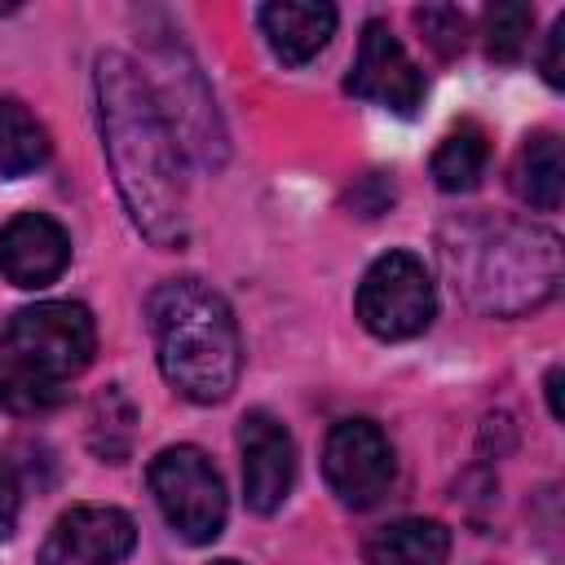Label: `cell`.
I'll return each mask as SVG.
<instances>
[{
  "mask_svg": "<svg viewBox=\"0 0 565 565\" xmlns=\"http://www.w3.org/2000/svg\"><path fill=\"white\" fill-rule=\"evenodd\" d=\"M150 494L185 543H212L225 530V486L199 446H168L146 468Z\"/></svg>",
  "mask_w": 565,
  "mask_h": 565,
  "instance_id": "6",
  "label": "cell"
},
{
  "mask_svg": "<svg viewBox=\"0 0 565 565\" xmlns=\"http://www.w3.org/2000/svg\"><path fill=\"white\" fill-rule=\"evenodd\" d=\"M66 265H71V238L53 216L22 212L0 230V274L13 287L40 291L57 282Z\"/></svg>",
  "mask_w": 565,
  "mask_h": 565,
  "instance_id": "12",
  "label": "cell"
},
{
  "mask_svg": "<svg viewBox=\"0 0 565 565\" xmlns=\"http://www.w3.org/2000/svg\"><path fill=\"white\" fill-rule=\"evenodd\" d=\"M18 508H22V486L9 459H0V539L18 530Z\"/></svg>",
  "mask_w": 565,
  "mask_h": 565,
  "instance_id": "20",
  "label": "cell"
},
{
  "mask_svg": "<svg viewBox=\"0 0 565 565\" xmlns=\"http://www.w3.org/2000/svg\"><path fill=\"white\" fill-rule=\"evenodd\" d=\"M93 93H97L102 150H106L115 190L132 225L154 247H181L185 203H181V181H177V150L146 88V71L115 49L97 53Z\"/></svg>",
  "mask_w": 565,
  "mask_h": 565,
  "instance_id": "1",
  "label": "cell"
},
{
  "mask_svg": "<svg viewBox=\"0 0 565 565\" xmlns=\"http://www.w3.org/2000/svg\"><path fill=\"white\" fill-rule=\"evenodd\" d=\"M132 547L137 525L128 512L106 503H79L53 521L35 565H119Z\"/></svg>",
  "mask_w": 565,
  "mask_h": 565,
  "instance_id": "10",
  "label": "cell"
},
{
  "mask_svg": "<svg viewBox=\"0 0 565 565\" xmlns=\"http://www.w3.org/2000/svg\"><path fill=\"white\" fill-rule=\"evenodd\" d=\"M415 22H419V31H424V40H428V49L437 57L463 53V44H468V18L455 4H424V9H415Z\"/></svg>",
  "mask_w": 565,
  "mask_h": 565,
  "instance_id": "19",
  "label": "cell"
},
{
  "mask_svg": "<svg viewBox=\"0 0 565 565\" xmlns=\"http://www.w3.org/2000/svg\"><path fill=\"white\" fill-rule=\"evenodd\" d=\"M543 79H547L552 88H561V84H565V18H556V22H552V31H547Z\"/></svg>",
  "mask_w": 565,
  "mask_h": 565,
  "instance_id": "21",
  "label": "cell"
},
{
  "mask_svg": "<svg viewBox=\"0 0 565 565\" xmlns=\"http://www.w3.org/2000/svg\"><path fill=\"white\" fill-rule=\"evenodd\" d=\"M437 313V291L419 256L388 252L371 260V269L358 282V318L380 340H411L428 331Z\"/></svg>",
  "mask_w": 565,
  "mask_h": 565,
  "instance_id": "7",
  "label": "cell"
},
{
  "mask_svg": "<svg viewBox=\"0 0 565 565\" xmlns=\"http://www.w3.org/2000/svg\"><path fill=\"white\" fill-rule=\"evenodd\" d=\"M486 31V53L490 62H521L530 49V31H534V9L521 0H499L486 9L481 18Z\"/></svg>",
  "mask_w": 565,
  "mask_h": 565,
  "instance_id": "18",
  "label": "cell"
},
{
  "mask_svg": "<svg viewBox=\"0 0 565 565\" xmlns=\"http://www.w3.org/2000/svg\"><path fill=\"white\" fill-rule=\"evenodd\" d=\"M238 455H243V499L252 512L274 516L296 481V446L291 433L269 411H247L238 419Z\"/></svg>",
  "mask_w": 565,
  "mask_h": 565,
  "instance_id": "11",
  "label": "cell"
},
{
  "mask_svg": "<svg viewBox=\"0 0 565 565\" xmlns=\"http://www.w3.org/2000/svg\"><path fill=\"white\" fill-rule=\"evenodd\" d=\"M256 18H260V31H265L274 57L287 66H305L309 57H318L340 22V13L322 0H274Z\"/></svg>",
  "mask_w": 565,
  "mask_h": 565,
  "instance_id": "13",
  "label": "cell"
},
{
  "mask_svg": "<svg viewBox=\"0 0 565 565\" xmlns=\"http://www.w3.org/2000/svg\"><path fill=\"white\" fill-rule=\"evenodd\" d=\"M146 88L154 97V110L168 128V141L177 154H185L194 168H207L216 172L230 154V141H225V128H221V115H216V102L199 75V66L190 62V53L181 44H168L159 49L154 57V79L146 75Z\"/></svg>",
  "mask_w": 565,
  "mask_h": 565,
  "instance_id": "5",
  "label": "cell"
},
{
  "mask_svg": "<svg viewBox=\"0 0 565 565\" xmlns=\"http://www.w3.org/2000/svg\"><path fill=\"white\" fill-rule=\"evenodd\" d=\"M344 88L362 102H375V106L393 110V115H415L419 102H424V75L384 22L362 26L358 57H353V71H349Z\"/></svg>",
  "mask_w": 565,
  "mask_h": 565,
  "instance_id": "9",
  "label": "cell"
},
{
  "mask_svg": "<svg viewBox=\"0 0 565 565\" xmlns=\"http://www.w3.org/2000/svg\"><path fill=\"white\" fill-rule=\"evenodd\" d=\"M322 477L344 508H375L397 477V459L380 424L340 419L322 446Z\"/></svg>",
  "mask_w": 565,
  "mask_h": 565,
  "instance_id": "8",
  "label": "cell"
},
{
  "mask_svg": "<svg viewBox=\"0 0 565 565\" xmlns=\"http://www.w3.org/2000/svg\"><path fill=\"white\" fill-rule=\"evenodd\" d=\"M543 388H547V411H552V419H561V366L547 371Z\"/></svg>",
  "mask_w": 565,
  "mask_h": 565,
  "instance_id": "22",
  "label": "cell"
},
{
  "mask_svg": "<svg viewBox=\"0 0 565 565\" xmlns=\"http://www.w3.org/2000/svg\"><path fill=\"white\" fill-rule=\"evenodd\" d=\"M44 159H49L44 124L18 97H0V177H26Z\"/></svg>",
  "mask_w": 565,
  "mask_h": 565,
  "instance_id": "17",
  "label": "cell"
},
{
  "mask_svg": "<svg viewBox=\"0 0 565 565\" xmlns=\"http://www.w3.org/2000/svg\"><path fill=\"white\" fill-rule=\"evenodd\" d=\"M97 327L75 300H40L0 327V411L40 415L66 397V380L93 362Z\"/></svg>",
  "mask_w": 565,
  "mask_h": 565,
  "instance_id": "4",
  "label": "cell"
},
{
  "mask_svg": "<svg viewBox=\"0 0 565 565\" xmlns=\"http://www.w3.org/2000/svg\"><path fill=\"white\" fill-rule=\"evenodd\" d=\"M366 565H446L450 530L428 516H402L366 539Z\"/></svg>",
  "mask_w": 565,
  "mask_h": 565,
  "instance_id": "14",
  "label": "cell"
},
{
  "mask_svg": "<svg viewBox=\"0 0 565 565\" xmlns=\"http://www.w3.org/2000/svg\"><path fill=\"white\" fill-rule=\"evenodd\" d=\"M486 163H490V137H486L481 124L463 119V124H455V128L441 137V146L433 150V163H428V168H433L437 190H446V194H468V190L481 185Z\"/></svg>",
  "mask_w": 565,
  "mask_h": 565,
  "instance_id": "16",
  "label": "cell"
},
{
  "mask_svg": "<svg viewBox=\"0 0 565 565\" xmlns=\"http://www.w3.org/2000/svg\"><path fill=\"white\" fill-rule=\"evenodd\" d=\"M212 565H238V561H212Z\"/></svg>",
  "mask_w": 565,
  "mask_h": 565,
  "instance_id": "23",
  "label": "cell"
},
{
  "mask_svg": "<svg viewBox=\"0 0 565 565\" xmlns=\"http://www.w3.org/2000/svg\"><path fill=\"white\" fill-rule=\"evenodd\" d=\"M146 318L159 371L181 397L212 406L234 393L243 371V344L221 291L199 278H168L150 291Z\"/></svg>",
  "mask_w": 565,
  "mask_h": 565,
  "instance_id": "3",
  "label": "cell"
},
{
  "mask_svg": "<svg viewBox=\"0 0 565 565\" xmlns=\"http://www.w3.org/2000/svg\"><path fill=\"white\" fill-rule=\"evenodd\" d=\"M441 260L455 291L486 318H521L561 291V238L547 225L468 212L446 221Z\"/></svg>",
  "mask_w": 565,
  "mask_h": 565,
  "instance_id": "2",
  "label": "cell"
},
{
  "mask_svg": "<svg viewBox=\"0 0 565 565\" xmlns=\"http://www.w3.org/2000/svg\"><path fill=\"white\" fill-rule=\"evenodd\" d=\"M512 190L534 212H556L565 199V154L556 132L525 137L516 163H512Z\"/></svg>",
  "mask_w": 565,
  "mask_h": 565,
  "instance_id": "15",
  "label": "cell"
}]
</instances>
